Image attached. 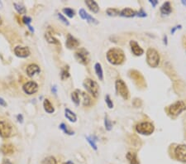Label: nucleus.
<instances>
[{
	"mask_svg": "<svg viewBox=\"0 0 186 164\" xmlns=\"http://www.w3.org/2000/svg\"><path fill=\"white\" fill-rule=\"evenodd\" d=\"M107 60L113 65H120L125 60V55L119 48H111L107 52Z\"/></svg>",
	"mask_w": 186,
	"mask_h": 164,
	"instance_id": "1",
	"label": "nucleus"
},
{
	"mask_svg": "<svg viewBox=\"0 0 186 164\" xmlns=\"http://www.w3.org/2000/svg\"><path fill=\"white\" fill-rule=\"evenodd\" d=\"M147 62L151 66L155 68L160 63V55L154 48H148L147 51Z\"/></svg>",
	"mask_w": 186,
	"mask_h": 164,
	"instance_id": "2",
	"label": "nucleus"
},
{
	"mask_svg": "<svg viewBox=\"0 0 186 164\" xmlns=\"http://www.w3.org/2000/svg\"><path fill=\"white\" fill-rule=\"evenodd\" d=\"M186 109V104L182 100H178L171 104L168 108V112L172 116H178Z\"/></svg>",
	"mask_w": 186,
	"mask_h": 164,
	"instance_id": "3",
	"label": "nucleus"
},
{
	"mask_svg": "<svg viewBox=\"0 0 186 164\" xmlns=\"http://www.w3.org/2000/svg\"><path fill=\"white\" fill-rule=\"evenodd\" d=\"M136 130L137 133L142 135H150L154 132L155 127L150 122H142L136 126Z\"/></svg>",
	"mask_w": 186,
	"mask_h": 164,
	"instance_id": "4",
	"label": "nucleus"
},
{
	"mask_svg": "<svg viewBox=\"0 0 186 164\" xmlns=\"http://www.w3.org/2000/svg\"><path fill=\"white\" fill-rule=\"evenodd\" d=\"M84 86L88 90V92L92 94L93 97L97 98L99 96V85L97 84L96 81L93 80L92 79H86L84 82Z\"/></svg>",
	"mask_w": 186,
	"mask_h": 164,
	"instance_id": "5",
	"label": "nucleus"
},
{
	"mask_svg": "<svg viewBox=\"0 0 186 164\" xmlns=\"http://www.w3.org/2000/svg\"><path fill=\"white\" fill-rule=\"evenodd\" d=\"M115 88H116L117 93L120 94L124 100H128L129 98V90L127 89V86L125 84L123 80L119 79L117 80L115 82Z\"/></svg>",
	"mask_w": 186,
	"mask_h": 164,
	"instance_id": "6",
	"label": "nucleus"
},
{
	"mask_svg": "<svg viewBox=\"0 0 186 164\" xmlns=\"http://www.w3.org/2000/svg\"><path fill=\"white\" fill-rule=\"evenodd\" d=\"M75 56L78 62L83 65H87L89 62V55L88 51H86L85 48H81L77 51L75 54Z\"/></svg>",
	"mask_w": 186,
	"mask_h": 164,
	"instance_id": "7",
	"label": "nucleus"
},
{
	"mask_svg": "<svg viewBox=\"0 0 186 164\" xmlns=\"http://www.w3.org/2000/svg\"><path fill=\"white\" fill-rule=\"evenodd\" d=\"M175 156L179 162L186 163V145L179 144L175 149Z\"/></svg>",
	"mask_w": 186,
	"mask_h": 164,
	"instance_id": "8",
	"label": "nucleus"
},
{
	"mask_svg": "<svg viewBox=\"0 0 186 164\" xmlns=\"http://www.w3.org/2000/svg\"><path fill=\"white\" fill-rule=\"evenodd\" d=\"M12 133V127L6 121H0V136L2 138H9Z\"/></svg>",
	"mask_w": 186,
	"mask_h": 164,
	"instance_id": "9",
	"label": "nucleus"
},
{
	"mask_svg": "<svg viewBox=\"0 0 186 164\" xmlns=\"http://www.w3.org/2000/svg\"><path fill=\"white\" fill-rule=\"evenodd\" d=\"M23 91L27 94H35L38 90V85L35 81H28L23 87Z\"/></svg>",
	"mask_w": 186,
	"mask_h": 164,
	"instance_id": "10",
	"label": "nucleus"
},
{
	"mask_svg": "<svg viewBox=\"0 0 186 164\" xmlns=\"http://www.w3.org/2000/svg\"><path fill=\"white\" fill-rule=\"evenodd\" d=\"M14 53L17 56H18L20 58H26V57L29 56L31 54L28 47H19V46L14 48Z\"/></svg>",
	"mask_w": 186,
	"mask_h": 164,
	"instance_id": "11",
	"label": "nucleus"
},
{
	"mask_svg": "<svg viewBox=\"0 0 186 164\" xmlns=\"http://www.w3.org/2000/svg\"><path fill=\"white\" fill-rule=\"evenodd\" d=\"M65 46L69 49H75V48H77L79 46V42L75 37H74L73 36L69 34L67 36V38H66Z\"/></svg>",
	"mask_w": 186,
	"mask_h": 164,
	"instance_id": "12",
	"label": "nucleus"
},
{
	"mask_svg": "<svg viewBox=\"0 0 186 164\" xmlns=\"http://www.w3.org/2000/svg\"><path fill=\"white\" fill-rule=\"evenodd\" d=\"M130 47H131V49H132V52L133 54L135 56H141V55L144 53V50L140 47L139 44L136 42V41H130Z\"/></svg>",
	"mask_w": 186,
	"mask_h": 164,
	"instance_id": "13",
	"label": "nucleus"
},
{
	"mask_svg": "<svg viewBox=\"0 0 186 164\" xmlns=\"http://www.w3.org/2000/svg\"><path fill=\"white\" fill-rule=\"evenodd\" d=\"M40 71H41L40 67H39L37 65H36V64H31V65H29L27 67V74L30 77H32L36 74L40 73Z\"/></svg>",
	"mask_w": 186,
	"mask_h": 164,
	"instance_id": "14",
	"label": "nucleus"
},
{
	"mask_svg": "<svg viewBox=\"0 0 186 164\" xmlns=\"http://www.w3.org/2000/svg\"><path fill=\"white\" fill-rule=\"evenodd\" d=\"M120 15L122 17H135L137 15V12L132 8H123L120 12Z\"/></svg>",
	"mask_w": 186,
	"mask_h": 164,
	"instance_id": "15",
	"label": "nucleus"
},
{
	"mask_svg": "<svg viewBox=\"0 0 186 164\" xmlns=\"http://www.w3.org/2000/svg\"><path fill=\"white\" fill-rule=\"evenodd\" d=\"M85 4L88 6L89 9L93 13H98L99 11V7L98 3L93 0H86Z\"/></svg>",
	"mask_w": 186,
	"mask_h": 164,
	"instance_id": "16",
	"label": "nucleus"
},
{
	"mask_svg": "<svg viewBox=\"0 0 186 164\" xmlns=\"http://www.w3.org/2000/svg\"><path fill=\"white\" fill-rule=\"evenodd\" d=\"M161 13L163 15H169L172 12V8L170 2H165L163 3V5L161 7Z\"/></svg>",
	"mask_w": 186,
	"mask_h": 164,
	"instance_id": "17",
	"label": "nucleus"
},
{
	"mask_svg": "<svg viewBox=\"0 0 186 164\" xmlns=\"http://www.w3.org/2000/svg\"><path fill=\"white\" fill-rule=\"evenodd\" d=\"M126 157H127V161L129 162L130 164H140V162L137 159V154L135 153H133V152H128L127 153Z\"/></svg>",
	"mask_w": 186,
	"mask_h": 164,
	"instance_id": "18",
	"label": "nucleus"
},
{
	"mask_svg": "<svg viewBox=\"0 0 186 164\" xmlns=\"http://www.w3.org/2000/svg\"><path fill=\"white\" fill-rule=\"evenodd\" d=\"M65 118H66L69 121L73 122V123L76 122V120H77V116H76V114L69 109H65Z\"/></svg>",
	"mask_w": 186,
	"mask_h": 164,
	"instance_id": "19",
	"label": "nucleus"
},
{
	"mask_svg": "<svg viewBox=\"0 0 186 164\" xmlns=\"http://www.w3.org/2000/svg\"><path fill=\"white\" fill-rule=\"evenodd\" d=\"M1 151L3 154H12L14 152V147L10 143H6L2 146Z\"/></svg>",
	"mask_w": 186,
	"mask_h": 164,
	"instance_id": "20",
	"label": "nucleus"
},
{
	"mask_svg": "<svg viewBox=\"0 0 186 164\" xmlns=\"http://www.w3.org/2000/svg\"><path fill=\"white\" fill-rule=\"evenodd\" d=\"M43 106H44V109H45V111H46L47 113H48V114H53V113H54V107H53V105L51 104V103L50 102V100H49L48 99L44 100Z\"/></svg>",
	"mask_w": 186,
	"mask_h": 164,
	"instance_id": "21",
	"label": "nucleus"
},
{
	"mask_svg": "<svg viewBox=\"0 0 186 164\" xmlns=\"http://www.w3.org/2000/svg\"><path fill=\"white\" fill-rule=\"evenodd\" d=\"M94 70H95V73H96L98 78L100 80H103V68H102L100 63L98 62L94 65Z\"/></svg>",
	"mask_w": 186,
	"mask_h": 164,
	"instance_id": "22",
	"label": "nucleus"
},
{
	"mask_svg": "<svg viewBox=\"0 0 186 164\" xmlns=\"http://www.w3.org/2000/svg\"><path fill=\"white\" fill-rule=\"evenodd\" d=\"M13 6H14V8H15L16 11H17L19 14H25V13H27V9H26V8L24 7L23 4L14 3H13Z\"/></svg>",
	"mask_w": 186,
	"mask_h": 164,
	"instance_id": "23",
	"label": "nucleus"
},
{
	"mask_svg": "<svg viewBox=\"0 0 186 164\" xmlns=\"http://www.w3.org/2000/svg\"><path fill=\"white\" fill-rule=\"evenodd\" d=\"M45 37H46V39H47V41L49 43H51V44H60L59 41L56 39V38H55L54 37H53V35L51 34L50 32H47L45 34Z\"/></svg>",
	"mask_w": 186,
	"mask_h": 164,
	"instance_id": "24",
	"label": "nucleus"
},
{
	"mask_svg": "<svg viewBox=\"0 0 186 164\" xmlns=\"http://www.w3.org/2000/svg\"><path fill=\"white\" fill-rule=\"evenodd\" d=\"M80 93H81V96L83 97V104H84V106H89L91 104V99H90L89 95L85 93V92H82V91H80Z\"/></svg>",
	"mask_w": 186,
	"mask_h": 164,
	"instance_id": "25",
	"label": "nucleus"
},
{
	"mask_svg": "<svg viewBox=\"0 0 186 164\" xmlns=\"http://www.w3.org/2000/svg\"><path fill=\"white\" fill-rule=\"evenodd\" d=\"M106 13L110 17H116V16L119 15L120 14V11L117 9V8H109L106 10Z\"/></svg>",
	"mask_w": 186,
	"mask_h": 164,
	"instance_id": "26",
	"label": "nucleus"
},
{
	"mask_svg": "<svg viewBox=\"0 0 186 164\" xmlns=\"http://www.w3.org/2000/svg\"><path fill=\"white\" fill-rule=\"evenodd\" d=\"M86 139L88 141V143L90 144V146L93 148L94 150H97L98 148H97V144H96V139H95V137H93V136H88V137H86Z\"/></svg>",
	"mask_w": 186,
	"mask_h": 164,
	"instance_id": "27",
	"label": "nucleus"
},
{
	"mask_svg": "<svg viewBox=\"0 0 186 164\" xmlns=\"http://www.w3.org/2000/svg\"><path fill=\"white\" fill-rule=\"evenodd\" d=\"M71 99H72V101L75 104V105H79V103H80V98H79V94H78V91H75V92H72L71 94Z\"/></svg>",
	"mask_w": 186,
	"mask_h": 164,
	"instance_id": "28",
	"label": "nucleus"
},
{
	"mask_svg": "<svg viewBox=\"0 0 186 164\" xmlns=\"http://www.w3.org/2000/svg\"><path fill=\"white\" fill-rule=\"evenodd\" d=\"M61 77V80H63L70 77V72H69V67L68 66H65L64 69H62Z\"/></svg>",
	"mask_w": 186,
	"mask_h": 164,
	"instance_id": "29",
	"label": "nucleus"
},
{
	"mask_svg": "<svg viewBox=\"0 0 186 164\" xmlns=\"http://www.w3.org/2000/svg\"><path fill=\"white\" fill-rule=\"evenodd\" d=\"M42 164H57V162L54 157L50 156L44 158V160L42 161Z\"/></svg>",
	"mask_w": 186,
	"mask_h": 164,
	"instance_id": "30",
	"label": "nucleus"
},
{
	"mask_svg": "<svg viewBox=\"0 0 186 164\" xmlns=\"http://www.w3.org/2000/svg\"><path fill=\"white\" fill-rule=\"evenodd\" d=\"M62 11H63V13H64L65 14H66V16L69 17L70 18H72V17H75V11H74L72 8H65L62 9Z\"/></svg>",
	"mask_w": 186,
	"mask_h": 164,
	"instance_id": "31",
	"label": "nucleus"
},
{
	"mask_svg": "<svg viewBox=\"0 0 186 164\" xmlns=\"http://www.w3.org/2000/svg\"><path fill=\"white\" fill-rule=\"evenodd\" d=\"M60 129H61L64 133H66V134H68V135H73V134H74V132L70 131V129H68L67 125H65V124H64V123L61 124V125H60Z\"/></svg>",
	"mask_w": 186,
	"mask_h": 164,
	"instance_id": "32",
	"label": "nucleus"
},
{
	"mask_svg": "<svg viewBox=\"0 0 186 164\" xmlns=\"http://www.w3.org/2000/svg\"><path fill=\"white\" fill-rule=\"evenodd\" d=\"M104 125H105L106 130H108V131H110V130L112 129V128H113L112 123H111V121L109 119L108 116H105V118H104Z\"/></svg>",
	"mask_w": 186,
	"mask_h": 164,
	"instance_id": "33",
	"label": "nucleus"
},
{
	"mask_svg": "<svg viewBox=\"0 0 186 164\" xmlns=\"http://www.w3.org/2000/svg\"><path fill=\"white\" fill-rule=\"evenodd\" d=\"M105 102H106V104H107V105H108V107H109V109H113V102L111 100V98H110V96H109V94L105 96Z\"/></svg>",
	"mask_w": 186,
	"mask_h": 164,
	"instance_id": "34",
	"label": "nucleus"
},
{
	"mask_svg": "<svg viewBox=\"0 0 186 164\" xmlns=\"http://www.w3.org/2000/svg\"><path fill=\"white\" fill-rule=\"evenodd\" d=\"M86 20L89 22V23H94V24H98L99 23V22L97 21V19H95L93 17L90 15V14H87V17H86Z\"/></svg>",
	"mask_w": 186,
	"mask_h": 164,
	"instance_id": "35",
	"label": "nucleus"
},
{
	"mask_svg": "<svg viewBox=\"0 0 186 164\" xmlns=\"http://www.w3.org/2000/svg\"><path fill=\"white\" fill-rule=\"evenodd\" d=\"M58 17H59V19H60V21H61L63 23H65V25H67V26H69L70 25V23H69V21L64 17V16L62 15L61 13H58Z\"/></svg>",
	"mask_w": 186,
	"mask_h": 164,
	"instance_id": "36",
	"label": "nucleus"
},
{
	"mask_svg": "<svg viewBox=\"0 0 186 164\" xmlns=\"http://www.w3.org/2000/svg\"><path fill=\"white\" fill-rule=\"evenodd\" d=\"M23 23L27 24V26H29L30 23H31V18L30 17H27V16H24L23 17Z\"/></svg>",
	"mask_w": 186,
	"mask_h": 164,
	"instance_id": "37",
	"label": "nucleus"
},
{
	"mask_svg": "<svg viewBox=\"0 0 186 164\" xmlns=\"http://www.w3.org/2000/svg\"><path fill=\"white\" fill-rule=\"evenodd\" d=\"M79 16L81 17V18H82V19H86V17H87V14H88V13L86 12L85 9L81 8V9L79 10Z\"/></svg>",
	"mask_w": 186,
	"mask_h": 164,
	"instance_id": "38",
	"label": "nucleus"
},
{
	"mask_svg": "<svg viewBox=\"0 0 186 164\" xmlns=\"http://www.w3.org/2000/svg\"><path fill=\"white\" fill-rule=\"evenodd\" d=\"M137 15L139 17H147V13L143 10V9H141L138 13H137Z\"/></svg>",
	"mask_w": 186,
	"mask_h": 164,
	"instance_id": "39",
	"label": "nucleus"
},
{
	"mask_svg": "<svg viewBox=\"0 0 186 164\" xmlns=\"http://www.w3.org/2000/svg\"><path fill=\"white\" fill-rule=\"evenodd\" d=\"M181 27H182L181 25H178V26H176V27H173V28L171 29V34H174V33L175 32V31H176L177 29H180V28H181Z\"/></svg>",
	"mask_w": 186,
	"mask_h": 164,
	"instance_id": "40",
	"label": "nucleus"
},
{
	"mask_svg": "<svg viewBox=\"0 0 186 164\" xmlns=\"http://www.w3.org/2000/svg\"><path fill=\"white\" fill-rule=\"evenodd\" d=\"M0 105H1V106H3V107L7 106V103H6V101H5L3 98H1V97H0Z\"/></svg>",
	"mask_w": 186,
	"mask_h": 164,
	"instance_id": "41",
	"label": "nucleus"
},
{
	"mask_svg": "<svg viewBox=\"0 0 186 164\" xmlns=\"http://www.w3.org/2000/svg\"><path fill=\"white\" fill-rule=\"evenodd\" d=\"M149 3H150L153 7H155V6L158 4V1H157V0H150Z\"/></svg>",
	"mask_w": 186,
	"mask_h": 164,
	"instance_id": "42",
	"label": "nucleus"
},
{
	"mask_svg": "<svg viewBox=\"0 0 186 164\" xmlns=\"http://www.w3.org/2000/svg\"><path fill=\"white\" fill-rule=\"evenodd\" d=\"M17 118L18 122H20V123H23V115H22V114H18V115L17 116Z\"/></svg>",
	"mask_w": 186,
	"mask_h": 164,
	"instance_id": "43",
	"label": "nucleus"
},
{
	"mask_svg": "<svg viewBox=\"0 0 186 164\" xmlns=\"http://www.w3.org/2000/svg\"><path fill=\"white\" fill-rule=\"evenodd\" d=\"M167 36L165 35V36H164V44L165 45H167Z\"/></svg>",
	"mask_w": 186,
	"mask_h": 164,
	"instance_id": "44",
	"label": "nucleus"
},
{
	"mask_svg": "<svg viewBox=\"0 0 186 164\" xmlns=\"http://www.w3.org/2000/svg\"><path fill=\"white\" fill-rule=\"evenodd\" d=\"M51 90H52V92H53L54 94H56V86H53L52 89H51Z\"/></svg>",
	"mask_w": 186,
	"mask_h": 164,
	"instance_id": "45",
	"label": "nucleus"
},
{
	"mask_svg": "<svg viewBox=\"0 0 186 164\" xmlns=\"http://www.w3.org/2000/svg\"><path fill=\"white\" fill-rule=\"evenodd\" d=\"M28 28H29V30H30V31H31V32H34V28H33V27H31V25H29V26H28Z\"/></svg>",
	"mask_w": 186,
	"mask_h": 164,
	"instance_id": "46",
	"label": "nucleus"
},
{
	"mask_svg": "<svg viewBox=\"0 0 186 164\" xmlns=\"http://www.w3.org/2000/svg\"><path fill=\"white\" fill-rule=\"evenodd\" d=\"M181 3H182V4H183V5L186 6V0H182V1H181Z\"/></svg>",
	"mask_w": 186,
	"mask_h": 164,
	"instance_id": "47",
	"label": "nucleus"
},
{
	"mask_svg": "<svg viewBox=\"0 0 186 164\" xmlns=\"http://www.w3.org/2000/svg\"><path fill=\"white\" fill-rule=\"evenodd\" d=\"M63 164H74V163H72L71 161H68V162H66V163H65Z\"/></svg>",
	"mask_w": 186,
	"mask_h": 164,
	"instance_id": "48",
	"label": "nucleus"
},
{
	"mask_svg": "<svg viewBox=\"0 0 186 164\" xmlns=\"http://www.w3.org/2000/svg\"><path fill=\"white\" fill-rule=\"evenodd\" d=\"M3 8V3H2V2L0 1V8Z\"/></svg>",
	"mask_w": 186,
	"mask_h": 164,
	"instance_id": "49",
	"label": "nucleus"
},
{
	"mask_svg": "<svg viewBox=\"0 0 186 164\" xmlns=\"http://www.w3.org/2000/svg\"><path fill=\"white\" fill-rule=\"evenodd\" d=\"M2 23H3V22H2V18L0 17V26L2 25Z\"/></svg>",
	"mask_w": 186,
	"mask_h": 164,
	"instance_id": "50",
	"label": "nucleus"
}]
</instances>
